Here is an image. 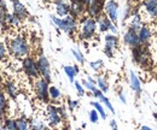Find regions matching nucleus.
I'll list each match as a JSON object with an SVG mask.
<instances>
[{"mask_svg": "<svg viewBox=\"0 0 157 130\" xmlns=\"http://www.w3.org/2000/svg\"><path fill=\"white\" fill-rule=\"evenodd\" d=\"M9 50H10V53L13 57L24 59L25 57L29 56L30 46H29V42L27 41V39L23 35H16L10 40Z\"/></svg>", "mask_w": 157, "mask_h": 130, "instance_id": "f257e3e1", "label": "nucleus"}, {"mask_svg": "<svg viewBox=\"0 0 157 130\" xmlns=\"http://www.w3.org/2000/svg\"><path fill=\"white\" fill-rule=\"evenodd\" d=\"M50 18L52 20V23L60 29L62 32H64L65 34H68L70 37H73L75 35L76 30H78V19L74 18L73 16H67L64 18H60V17H57V16H53L51 15Z\"/></svg>", "mask_w": 157, "mask_h": 130, "instance_id": "f03ea898", "label": "nucleus"}, {"mask_svg": "<svg viewBox=\"0 0 157 130\" xmlns=\"http://www.w3.org/2000/svg\"><path fill=\"white\" fill-rule=\"evenodd\" d=\"M80 32L78 35L81 40H92L96 36V33L98 30L97 19L91 18L88 16H83L80 18Z\"/></svg>", "mask_w": 157, "mask_h": 130, "instance_id": "7ed1b4c3", "label": "nucleus"}, {"mask_svg": "<svg viewBox=\"0 0 157 130\" xmlns=\"http://www.w3.org/2000/svg\"><path fill=\"white\" fill-rule=\"evenodd\" d=\"M132 59L143 69L149 68L151 64V53L149 51V46L140 45L136 48H132Z\"/></svg>", "mask_w": 157, "mask_h": 130, "instance_id": "20e7f679", "label": "nucleus"}, {"mask_svg": "<svg viewBox=\"0 0 157 130\" xmlns=\"http://www.w3.org/2000/svg\"><path fill=\"white\" fill-rule=\"evenodd\" d=\"M34 92L36 98L41 102L48 104L50 102V82H47L45 78L40 77L34 83Z\"/></svg>", "mask_w": 157, "mask_h": 130, "instance_id": "39448f33", "label": "nucleus"}, {"mask_svg": "<svg viewBox=\"0 0 157 130\" xmlns=\"http://www.w3.org/2000/svg\"><path fill=\"white\" fill-rule=\"evenodd\" d=\"M22 69L24 71V74L27 75L29 78L33 80H38L40 78V71L39 66H38V61L34 57L28 56L25 57L24 59H22Z\"/></svg>", "mask_w": 157, "mask_h": 130, "instance_id": "423d86ee", "label": "nucleus"}, {"mask_svg": "<svg viewBox=\"0 0 157 130\" xmlns=\"http://www.w3.org/2000/svg\"><path fill=\"white\" fill-rule=\"evenodd\" d=\"M38 66H39V71H40V76L42 78H45L47 82L51 83L52 81V72H51V64H50V60L47 59V57L42 53H40L38 59Z\"/></svg>", "mask_w": 157, "mask_h": 130, "instance_id": "0eeeda50", "label": "nucleus"}, {"mask_svg": "<svg viewBox=\"0 0 157 130\" xmlns=\"http://www.w3.org/2000/svg\"><path fill=\"white\" fill-rule=\"evenodd\" d=\"M105 2L106 0H92L87 5V16L91 18L98 19L105 9Z\"/></svg>", "mask_w": 157, "mask_h": 130, "instance_id": "6e6552de", "label": "nucleus"}, {"mask_svg": "<svg viewBox=\"0 0 157 130\" xmlns=\"http://www.w3.org/2000/svg\"><path fill=\"white\" fill-rule=\"evenodd\" d=\"M70 16L74 18H81L87 12V4L85 0H70Z\"/></svg>", "mask_w": 157, "mask_h": 130, "instance_id": "1a4fd4ad", "label": "nucleus"}, {"mask_svg": "<svg viewBox=\"0 0 157 130\" xmlns=\"http://www.w3.org/2000/svg\"><path fill=\"white\" fill-rule=\"evenodd\" d=\"M97 24H98V30L99 33H108L111 32V34H117V27L115 23H113L110 19L106 17V15H101L98 19H97Z\"/></svg>", "mask_w": 157, "mask_h": 130, "instance_id": "9d476101", "label": "nucleus"}, {"mask_svg": "<svg viewBox=\"0 0 157 130\" xmlns=\"http://www.w3.org/2000/svg\"><path fill=\"white\" fill-rule=\"evenodd\" d=\"M47 122L51 128H57L62 124L63 119L59 116L58 106L56 105H48L47 106Z\"/></svg>", "mask_w": 157, "mask_h": 130, "instance_id": "9b49d317", "label": "nucleus"}, {"mask_svg": "<svg viewBox=\"0 0 157 130\" xmlns=\"http://www.w3.org/2000/svg\"><path fill=\"white\" fill-rule=\"evenodd\" d=\"M118 9H120V6H118V2L116 0H106L105 9H104L105 15L115 24L117 23L118 20Z\"/></svg>", "mask_w": 157, "mask_h": 130, "instance_id": "f8f14e48", "label": "nucleus"}, {"mask_svg": "<svg viewBox=\"0 0 157 130\" xmlns=\"http://www.w3.org/2000/svg\"><path fill=\"white\" fill-rule=\"evenodd\" d=\"M141 7L150 20H157V0H143Z\"/></svg>", "mask_w": 157, "mask_h": 130, "instance_id": "ddd939ff", "label": "nucleus"}, {"mask_svg": "<svg viewBox=\"0 0 157 130\" xmlns=\"http://www.w3.org/2000/svg\"><path fill=\"white\" fill-rule=\"evenodd\" d=\"M123 42H124V45H127L131 48H136V47L141 45L138 33L134 32V30H132V29H129V28L127 29V32L123 35Z\"/></svg>", "mask_w": 157, "mask_h": 130, "instance_id": "4468645a", "label": "nucleus"}, {"mask_svg": "<svg viewBox=\"0 0 157 130\" xmlns=\"http://www.w3.org/2000/svg\"><path fill=\"white\" fill-rule=\"evenodd\" d=\"M12 13L16 15L18 18L21 19V22L25 20L29 17V12L27 10V7L24 6L23 2H21L20 0H12Z\"/></svg>", "mask_w": 157, "mask_h": 130, "instance_id": "2eb2a0df", "label": "nucleus"}, {"mask_svg": "<svg viewBox=\"0 0 157 130\" xmlns=\"http://www.w3.org/2000/svg\"><path fill=\"white\" fill-rule=\"evenodd\" d=\"M138 35H139V40H140V43L141 45H145V46H149L151 39L154 36V32H152V28L147 24H144L141 27V29L138 32Z\"/></svg>", "mask_w": 157, "mask_h": 130, "instance_id": "dca6fc26", "label": "nucleus"}, {"mask_svg": "<svg viewBox=\"0 0 157 130\" xmlns=\"http://www.w3.org/2000/svg\"><path fill=\"white\" fill-rule=\"evenodd\" d=\"M53 4L56 7V13L60 18L70 16V5L69 2H67V0H55Z\"/></svg>", "mask_w": 157, "mask_h": 130, "instance_id": "f3484780", "label": "nucleus"}, {"mask_svg": "<svg viewBox=\"0 0 157 130\" xmlns=\"http://www.w3.org/2000/svg\"><path fill=\"white\" fill-rule=\"evenodd\" d=\"M129 87H131V89L136 93V96H137V99L140 98V95H141V92H143V88H141V81H140V78L137 76V74L134 72V71H129Z\"/></svg>", "mask_w": 157, "mask_h": 130, "instance_id": "a211bd4d", "label": "nucleus"}, {"mask_svg": "<svg viewBox=\"0 0 157 130\" xmlns=\"http://www.w3.org/2000/svg\"><path fill=\"white\" fill-rule=\"evenodd\" d=\"M120 46V40L115 34H106L104 36V47L111 48V50H117Z\"/></svg>", "mask_w": 157, "mask_h": 130, "instance_id": "6ab92c4d", "label": "nucleus"}, {"mask_svg": "<svg viewBox=\"0 0 157 130\" xmlns=\"http://www.w3.org/2000/svg\"><path fill=\"white\" fill-rule=\"evenodd\" d=\"M4 89H5V93L7 94L11 99H16V96H17V87H16L15 82L6 81L5 84H4Z\"/></svg>", "mask_w": 157, "mask_h": 130, "instance_id": "aec40b11", "label": "nucleus"}, {"mask_svg": "<svg viewBox=\"0 0 157 130\" xmlns=\"http://www.w3.org/2000/svg\"><path fill=\"white\" fill-rule=\"evenodd\" d=\"M29 124H30V130H48L47 124L41 118H36V117L33 118L29 122Z\"/></svg>", "mask_w": 157, "mask_h": 130, "instance_id": "412c9836", "label": "nucleus"}, {"mask_svg": "<svg viewBox=\"0 0 157 130\" xmlns=\"http://www.w3.org/2000/svg\"><path fill=\"white\" fill-rule=\"evenodd\" d=\"M7 6L5 0H0V27L4 28L6 24V16H7Z\"/></svg>", "mask_w": 157, "mask_h": 130, "instance_id": "4be33fe9", "label": "nucleus"}, {"mask_svg": "<svg viewBox=\"0 0 157 130\" xmlns=\"http://www.w3.org/2000/svg\"><path fill=\"white\" fill-rule=\"evenodd\" d=\"M63 70H64V74L67 75V77L69 78L70 83H74L76 75H78V71L75 70V66H74V65H65V66L63 68Z\"/></svg>", "mask_w": 157, "mask_h": 130, "instance_id": "5701e85b", "label": "nucleus"}, {"mask_svg": "<svg viewBox=\"0 0 157 130\" xmlns=\"http://www.w3.org/2000/svg\"><path fill=\"white\" fill-rule=\"evenodd\" d=\"M6 111H7V101L5 98V93L0 87V119H4Z\"/></svg>", "mask_w": 157, "mask_h": 130, "instance_id": "b1692460", "label": "nucleus"}, {"mask_svg": "<svg viewBox=\"0 0 157 130\" xmlns=\"http://www.w3.org/2000/svg\"><path fill=\"white\" fill-rule=\"evenodd\" d=\"M21 23H22L21 19L18 18L16 15H13V13H7V16H6V24H7V25L13 27V28H17V27H20Z\"/></svg>", "mask_w": 157, "mask_h": 130, "instance_id": "393cba45", "label": "nucleus"}, {"mask_svg": "<svg viewBox=\"0 0 157 130\" xmlns=\"http://www.w3.org/2000/svg\"><path fill=\"white\" fill-rule=\"evenodd\" d=\"M97 87L103 92V93H106L109 91V82L105 77L103 76H98L97 77Z\"/></svg>", "mask_w": 157, "mask_h": 130, "instance_id": "a878e982", "label": "nucleus"}, {"mask_svg": "<svg viewBox=\"0 0 157 130\" xmlns=\"http://www.w3.org/2000/svg\"><path fill=\"white\" fill-rule=\"evenodd\" d=\"M50 99L53 102L59 101L62 99V92L59 91L57 87H55V86H50Z\"/></svg>", "mask_w": 157, "mask_h": 130, "instance_id": "bb28decb", "label": "nucleus"}, {"mask_svg": "<svg viewBox=\"0 0 157 130\" xmlns=\"http://www.w3.org/2000/svg\"><path fill=\"white\" fill-rule=\"evenodd\" d=\"M2 125L7 130H18L17 119H13V118H4V124Z\"/></svg>", "mask_w": 157, "mask_h": 130, "instance_id": "cd10ccee", "label": "nucleus"}, {"mask_svg": "<svg viewBox=\"0 0 157 130\" xmlns=\"http://www.w3.org/2000/svg\"><path fill=\"white\" fill-rule=\"evenodd\" d=\"M90 104L93 106V109L98 112L99 116H100L103 119H106V117H108V116H106V112H105L104 107H103V105H101L100 102H98V101H91Z\"/></svg>", "mask_w": 157, "mask_h": 130, "instance_id": "c85d7f7f", "label": "nucleus"}, {"mask_svg": "<svg viewBox=\"0 0 157 130\" xmlns=\"http://www.w3.org/2000/svg\"><path fill=\"white\" fill-rule=\"evenodd\" d=\"M17 125H18V130H30V124L25 116L17 118Z\"/></svg>", "mask_w": 157, "mask_h": 130, "instance_id": "c756f323", "label": "nucleus"}, {"mask_svg": "<svg viewBox=\"0 0 157 130\" xmlns=\"http://www.w3.org/2000/svg\"><path fill=\"white\" fill-rule=\"evenodd\" d=\"M90 68L96 71V72H99L103 68H104V61L101 59H98V60H93V61H90Z\"/></svg>", "mask_w": 157, "mask_h": 130, "instance_id": "7c9ffc66", "label": "nucleus"}, {"mask_svg": "<svg viewBox=\"0 0 157 130\" xmlns=\"http://www.w3.org/2000/svg\"><path fill=\"white\" fill-rule=\"evenodd\" d=\"M71 54L74 56V58L76 59V61H78V64H81V65H83L85 64V61H86V59H85V56H83V53L80 51V50H71Z\"/></svg>", "mask_w": 157, "mask_h": 130, "instance_id": "2f4dec72", "label": "nucleus"}, {"mask_svg": "<svg viewBox=\"0 0 157 130\" xmlns=\"http://www.w3.org/2000/svg\"><path fill=\"white\" fill-rule=\"evenodd\" d=\"M99 100H100V102H103V105H104V106H105V107H106V109H108L109 111L111 112L113 114L115 113V109H114L113 104L110 102V100H109V99H108V98H106V96H105L104 94H103V95L100 96V99H99Z\"/></svg>", "mask_w": 157, "mask_h": 130, "instance_id": "473e14b6", "label": "nucleus"}, {"mask_svg": "<svg viewBox=\"0 0 157 130\" xmlns=\"http://www.w3.org/2000/svg\"><path fill=\"white\" fill-rule=\"evenodd\" d=\"M81 84L83 86V88L88 89L91 93H93V92H96V91L98 89V87H97L96 84H92V83H90L87 80H82V81H81Z\"/></svg>", "mask_w": 157, "mask_h": 130, "instance_id": "72a5a7b5", "label": "nucleus"}, {"mask_svg": "<svg viewBox=\"0 0 157 130\" xmlns=\"http://www.w3.org/2000/svg\"><path fill=\"white\" fill-rule=\"evenodd\" d=\"M88 118H90V122H91V123L96 124V123H98V121H99V113L93 109L92 111L88 112Z\"/></svg>", "mask_w": 157, "mask_h": 130, "instance_id": "f704fd0d", "label": "nucleus"}, {"mask_svg": "<svg viewBox=\"0 0 157 130\" xmlns=\"http://www.w3.org/2000/svg\"><path fill=\"white\" fill-rule=\"evenodd\" d=\"M7 56V48L2 41H0V61L4 60Z\"/></svg>", "mask_w": 157, "mask_h": 130, "instance_id": "c9c22d12", "label": "nucleus"}, {"mask_svg": "<svg viewBox=\"0 0 157 130\" xmlns=\"http://www.w3.org/2000/svg\"><path fill=\"white\" fill-rule=\"evenodd\" d=\"M74 86H75V89H76V92H78V96H85V89H83V86L81 84V82H78V81H75L74 82Z\"/></svg>", "mask_w": 157, "mask_h": 130, "instance_id": "e433bc0d", "label": "nucleus"}, {"mask_svg": "<svg viewBox=\"0 0 157 130\" xmlns=\"http://www.w3.org/2000/svg\"><path fill=\"white\" fill-rule=\"evenodd\" d=\"M78 106V100H71V99H68V107H69V111H74L76 107Z\"/></svg>", "mask_w": 157, "mask_h": 130, "instance_id": "4c0bfd02", "label": "nucleus"}, {"mask_svg": "<svg viewBox=\"0 0 157 130\" xmlns=\"http://www.w3.org/2000/svg\"><path fill=\"white\" fill-rule=\"evenodd\" d=\"M58 112H59V116L62 117L63 121L68 119V112H67V109L64 106H58Z\"/></svg>", "mask_w": 157, "mask_h": 130, "instance_id": "58836bf2", "label": "nucleus"}, {"mask_svg": "<svg viewBox=\"0 0 157 130\" xmlns=\"http://www.w3.org/2000/svg\"><path fill=\"white\" fill-rule=\"evenodd\" d=\"M103 52H104V54L108 57V58H113V57H114V53H115L114 50L108 48V47H104V48H103Z\"/></svg>", "mask_w": 157, "mask_h": 130, "instance_id": "ea45409f", "label": "nucleus"}, {"mask_svg": "<svg viewBox=\"0 0 157 130\" xmlns=\"http://www.w3.org/2000/svg\"><path fill=\"white\" fill-rule=\"evenodd\" d=\"M117 95H118V99H120L123 104H127V98H126V95H124V93H123L122 91H120L117 93Z\"/></svg>", "mask_w": 157, "mask_h": 130, "instance_id": "a19ab883", "label": "nucleus"}, {"mask_svg": "<svg viewBox=\"0 0 157 130\" xmlns=\"http://www.w3.org/2000/svg\"><path fill=\"white\" fill-rule=\"evenodd\" d=\"M110 128H111V130H118L117 123H116L115 119H111L110 121Z\"/></svg>", "mask_w": 157, "mask_h": 130, "instance_id": "79ce46f5", "label": "nucleus"}, {"mask_svg": "<svg viewBox=\"0 0 157 130\" xmlns=\"http://www.w3.org/2000/svg\"><path fill=\"white\" fill-rule=\"evenodd\" d=\"M103 92H101V91H100V89H97V91H96V92H93V93H92V95H93V96H94V98H97V99H100V96H101V95H103Z\"/></svg>", "mask_w": 157, "mask_h": 130, "instance_id": "37998d69", "label": "nucleus"}, {"mask_svg": "<svg viewBox=\"0 0 157 130\" xmlns=\"http://www.w3.org/2000/svg\"><path fill=\"white\" fill-rule=\"evenodd\" d=\"M87 81H88L90 83H92V84H96V86H97V80H94L93 77H91V76H87Z\"/></svg>", "mask_w": 157, "mask_h": 130, "instance_id": "c03bdc74", "label": "nucleus"}, {"mask_svg": "<svg viewBox=\"0 0 157 130\" xmlns=\"http://www.w3.org/2000/svg\"><path fill=\"white\" fill-rule=\"evenodd\" d=\"M140 130H156V129L150 128V127H147V125H143V127H140Z\"/></svg>", "mask_w": 157, "mask_h": 130, "instance_id": "a18cd8bd", "label": "nucleus"}, {"mask_svg": "<svg viewBox=\"0 0 157 130\" xmlns=\"http://www.w3.org/2000/svg\"><path fill=\"white\" fill-rule=\"evenodd\" d=\"M85 1H86V4H87V5H88V4H90V2H91V1H92V0H85Z\"/></svg>", "mask_w": 157, "mask_h": 130, "instance_id": "49530a36", "label": "nucleus"}, {"mask_svg": "<svg viewBox=\"0 0 157 130\" xmlns=\"http://www.w3.org/2000/svg\"><path fill=\"white\" fill-rule=\"evenodd\" d=\"M154 117H155V118L157 119V113H154Z\"/></svg>", "mask_w": 157, "mask_h": 130, "instance_id": "de8ad7c7", "label": "nucleus"}, {"mask_svg": "<svg viewBox=\"0 0 157 130\" xmlns=\"http://www.w3.org/2000/svg\"><path fill=\"white\" fill-rule=\"evenodd\" d=\"M0 130H2V125L1 124H0Z\"/></svg>", "mask_w": 157, "mask_h": 130, "instance_id": "09e8293b", "label": "nucleus"}, {"mask_svg": "<svg viewBox=\"0 0 157 130\" xmlns=\"http://www.w3.org/2000/svg\"><path fill=\"white\" fill-rule=\"evenodd\" d=\"M128 1H129V2H131V1H136V0H128Z\"/></svg>", "mask_w": 157, "mask_h": 130, "instance_id": "8fccbe9b", "label": "nucleus"}, {"mask_svg": "<svg viewBox=\"0 0 157 130\" xmlns=\"http://www.w3.org/2000/svg\"><path fill=\"white\" fill-rule=\"evenodd\" d=\"M44 1H50V0H44Z\"/></svg>", "mask_w": 157, "mask_h": 130, "instance_id": "3c124183", "label": "nucleus"}]
</instances>
